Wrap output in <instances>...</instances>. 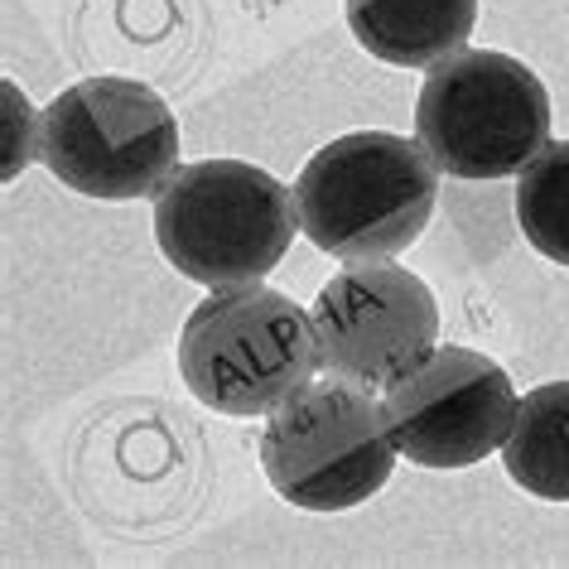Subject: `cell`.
<instances>
[{
    "label": "cell",
    "mask_w": 569,
    "mask_h": 569,
    "mask_svg": "<svg viewBox=\"0 0 569 569\" xmlns=\"http://www.w3.org/2000/svg\"><path fill=\"white\" fill-rule=\"evenodd\" d=\"M352 39L391 68H435L468 49L478 0H343Z\"/></svg>",
    "instance_id": "9"
},
{
    "label": "cell",
    "mask_w": 569,
    "mask_h": 569,
    "mask_svg": "<svg viewBox=\"0 0 569 569\" xmlns=\"http://www.w3.org/2000/svg\"><path fill=\"white\" fill-rule=\"evenodd\" d=\"M34 154H39V121H34L30 102H20L16 82H6V183L16 179Z\"/></svg>",
    "instance_id": "12"
},
{
    "label": "cell",
    "mask_w": 569,
    "mask_h": 569,
    "mask_svg": "<svg viewBox=\"0 0 569 569\" xmlns=\"http://www.w3.org/2000/svg\"><path fill=\"white\" fill-rule=\"evenodd\" d=\"M319 367L362 391H391L439 348V305L416 270L348 261L309 305Z\"/></svg>",
    "instance_id": "7"
},
{
    "label": "cell",
    "mask_w": 569,
    "mask_h": 569,
    "mask_svg": "<svg viewBox=\"0 0 569 569\" xmlns=\"http://www.w3.org/2000/svg\"><path fill=\"white\" fill-rule=\"evenodd\" d=\"M300 232L338 261H391L435 218L439 164L396 131L329 140L295 179Z\"/></svg>",
    "instance_id": "1"
},
{
    "label": "cell",
    "mask_w": 569,
    "mask_h": 569,
    "mask_svg": "<svg viewBox=\"0 0 569 569\" xmlns=\"http://www.w3.org/2000/svg\"><path fill=\"white\" fill-rule=\"evenodd\" d=\"M401 459L377 391L352 381H309L266 416L261 468L290 507L348 511L387 488Z\"/></svg>",
    "instance_id": "6"
},
{
    "label": "cell",
    "mask_w": 569,
    "mask_h": 569,
    "mask_svg": "<svg viewBox=\"0 0 569 569\" xmlns=\"http://www.w3.org/2000/svg\"><path fill=\"white\" fill-rule=\"evenodd\" d=\"M517 222L555 266H569V140L546 146L517 179Z\"/></svg>",
    "instance_id": "11"
},
{
    "label": "cell",
    "mask_w": 569,
    "mask_h": 569,
    "mask_svg": "<svg viewBox=\"0 0 569 569\" xmlns=\"http://www.w3.org/2000/svg\"><path fill=\"white\" fill-rule=\"evenodd\" d=\"M39 160L82 198H154L179 169V121L136 78H82L39 111Z\"/></svg>",
    "instance_id": "4"
},
{
    "label": "cell",
    "mask_w": 569,
    "mask_h": 569,
    "mask_svg": "<svg viewBox=\"0 0 569 569\" xmlns=\"http://www.w3.org/2000/svg\"><path fill=\"white\" fill-rule=\"evenodd\" d=\"M416 140L449 179L521 174L550 146V92L511 53L459 49L425 78Z\"/></svg>",
    "instance_id": "5"
},
{
    "label": "cell",
    "mask_w": 569,
    "mask_h": 569,
    "mask_svg": "<svg viewBox=\"0 0 569 569\" xmlns=\"http://www.w3.org/2000/svg\"><path fill=\"white\" fill-rule=\"evenodd\" d=\"M381 406L401 459L420 468H468L507 445L521 396L488 352L445 343L396 381Z\"/></svg>",
    "instance_id": "8"
},
{
    "label": "cell",
    "mask_w": 569,
    "mask_h": 569,
    "mask_svg": "<svg viewBox=\"0 0 569 569\" xmlns=\"http://www.w3.org/2000/svg\"><path fill=\"white\" fill-rule=\"evenodd\" d=\"M300 232V203L247 160L179 164L154 193V241L183 280L227 290L266 280Z\"/></svg>",
    "instance_id": "2"
},
{
    "label": "cell",
    "mask_w": 569,
    "mask_h": 569,
    "mask_svg": "<svg viewBox=\"0 0 569 569\" xmlns=\"http://www.w3.org/2000/svg\"><path fill=\"white\" fill-rule=\"evenodd\" d=\"M319 367L315 315L270 284L212 290L179 333V372L198 401L218 416H270L309 387Z\"/></svg>",
    "instance_id": "3"
},
{
    "label": "cell",
    "mask_w": 569,
    "mask_h": 569,
    "mask_svg": "<svg viewBox=\"0 0 569 569\" xmlns=\"http://www.w3.org/2000/svg\"><path fill=\"white\" fill-rule=\"evenodd\" d=\"M502 463L511 482L540 502H569V381H546L521 396Z\"/></svg>",
    "instance_id": "10"
}]
</instances>
